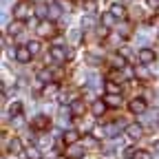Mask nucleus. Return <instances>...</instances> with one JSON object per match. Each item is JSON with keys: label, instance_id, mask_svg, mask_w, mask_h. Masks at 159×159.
<instances>
[{"label": "nucleus", "instance_id": "nucleus-1", "mask_svg": "<svg viewBox=\"0 0 159 159\" xmlns=\"http://www.w3.org/2000/svg\"><path fill=\"white\" fill-rule=\"evenodd\" d=\"M38 33L42 35V38H51V35L55 33V27H53V22H47V20H42V22L38 25Z\"/></svg>", "mask_w": 159, "mask_h": 159}, {"label": "nucleus", "instance_id": "nucleus-2", "mask_svg": "<svg viewBox=\"0 0 159 159\" xmlns=\"http://www.w3.org/2000/svg\"><path fill=\"white\" fill-rule=\"evenodd\" d=\"M13 16H16V20H25V18H29V5H27V2H18L16 9H13Z\"/></svg>", "mask_w": 159, "mask_h": 159}, {"label": "nucleus", "instance_id": "nucleus-3", "mask_svg": "<svg viewBox=\"0 0 159 159\" xmlns=\"http://www.w3.org/2000/svg\"><path fill=\"white\" fill-rule=\"evenodd\" d=\"M139 62L142 64H152L155 62V51L152 49H142L139 51Z\"/></svg>", "mask_w": 159, "mask_h": 159}, {"label": "nucleus", "instance_id": "nucleus-4", "mask_svg": "<svg viewBox=\"0 0 159 159\" xmlns=\"http://www.w3.org/2000/svg\"><path fill=\"white\" fill-rule=\"evenodd\" d=\"M66 155H69V157H73V159L82 157V155H84V146H82V144H69Z\"/></svg>", "mask_w": 159, "mask_h": 159}, {"label": "nucleus", "instance_id": "nucleus-5", "mask_svg": "<svg viewBox=\"0 0 159 159\" xmlns=\"http://www.w3.org/2000/svg\"><path fill=\"white\" fill-rule=\"evenodd\" d=\"M126 135L130 139H139V137L144 135V128L139 126V124H130V126H126Z\"/></svg>", "mask_w": 159, "mask_h": 159}, {"label": "nucleus", "instance_id": "nucleus-6", "mask_svg": "<svg viewBox=\"0 0 159 159\" xmlns=\"http://www.w3.org/2000/svg\"><path fill=\"white\" fill-rule=\"evenodd\" d=\"M146 111V102H144V99H133V102H130V113H135V115H142Z\"/></svg>", "mask_w": 159, "mask_h": 159}, {"label": "nucleus", "instance_id": "nucleus-7", "mask_svg": "<svg viewBox=\"0 0 159 159\" xmlns=\"http://www.w3.org/2000/svg\"><path fill=\"white\" fill-rule=\"evenodd\" d=\"M51 57L55 62H64V57H69V51H64L62 47H53L51 49Z\"/></svg>", "mask_w": 159, "mask_h": 159}, {"label": "nucleus", "instance_id": "nucleus-8", "mask_svg": "<svg viewBox=\"0 0 159 159\" xmlns=\"http://www.w3.org/2000/svg\"><path fill=\"white\" fill-rule=\"evenodd\" d=\"M31 57H33V55H31V51H29L27 47H22V49L16 51V60H18V62H22V64H27Z\"/></svg>", "mask_w": 159, "mask_h": 159}, {"label": "nucleus", "instance_id": "nucleus-9", "mask_svg": "<svg viewBox=\"0 0 159 159\" xmlns=\"http://www.w3.org/2000/svg\"><path fill=\"white\" fill-rule=\"evenodd\" d=\"M7 148H9V152H11V155H20V152H22V142H20L18 137H13L11 142L7 144Z\"/></svg>", "mask_w": 159, "mask_h": 159}, {"label": "nucleus", "instance_id": "nucleus-10", "mask_svg": "<svg viewBox=\"0 0 159 159\" xmlns=\"http://www.w3.org/2000/svg\"><path fill=\"white\" fill-rule=\"evenodd\" d=\"M57 91H60V89H57V84L49 82V84H44V89H42V95H44V97H55V95H60Z\"/></svg>", "mask_w": 159, "mask_h": 159}, {"label": "nucleus", "instance_id": "nucleus-11", "mask_svg": "<svg viewBox=\"0 0 159 159\" xmlns=\"http://www.w3.org/2000/svg\"><path fill=\"white\" fill-rule=\"evenodd\" d=\"M84 111H86V106H84L82 99H75V102L71 104V113L73 115H84Z\"/></svg>", "mask_w": 159, "mask_h": 159}, {"label": "nucleus", "instance_id": "nucleus-12", "mask_svg": "<svg viewBox=\"0 0 159 159\" xmlns=\"http://www.w3.org/2000/svg\"><path fill=\"white\" fill-rule=\"evenodd\" d=\"M33 126L40 128V130H44V128H49V119H47L44 115H38V117L33 119Z\"/></svg>", "mask_w": 159, "mask_h": 159}, {"label": "nucleus", "instance_id": "nucleus-13", "mask_svg": "<svg viewBox=\"0 0 159 159\" xmlns=\"http://www.w3.org/2000/svg\"><path fill=\"white\" fill-rule=\"evenodd\" d=\"M111 13H113L117 20H124V18H126V9H124L122 5H113V7H111Z\"/></svg>", "mask_w": 159, "mask_h": 159}, {"label": "nucleus", "instance_id": "nucleus-14", "mask_svg": "<svg viewBox=\"0 0 159 159\" xmlns=\"http://www.w3.org/2000/svg\"><path fill=\"white\" fill-rule=\"evenodd\" d=\"M104 102H106V106H113V108H117L119 104H122V97H119V95H111V93H108Z\"/></svg>", "mask_w": 159, "mask_h": 159}, {"label": "nucleus", "instance_id": "nucleus-15", "mask_svg": "<svg viewBox=\"0 0 159 159\" xmlns=\"http://www.w3.org/2000/svg\"><path fill=\"white\" fill-rule=\"evenodd\" d=\"M104 130H106V135H108V137H117L119 133H122V124H108Z\"/></svg>", "mask_w": 159, "mask_h": 159}, {"label": "nucleus", "instance_id": "nucleus-16", "mask_svg": "<svg viewBox=\"0 0 159 159\" xmlns=\"http://www.w3.org/2000/svg\"><path fill=\"white\" fill-rule=\"evenodd\" d=\"M51 77H53V73H51L49 69H42V71H38V80H40L42 84H49V82H51Z\"/></svg>", "mask_w": 159, "mask_h": 159}, {"label": "nucleus", "instance_id": "nucleus-17", "mask_svg": "<svg viewBox=\"0 0 159 159\" xmlns=\"http://www.w3.org/2000/svg\"><path fill=\"white\" fill-rule=\"evenodd\" d=\"M22 27H25L22 20H16V22H11V25H9V29H7V31H9L11 35H18L20 31H22Z\"/></svg>", "mask_w": 159, "mask_h": 159}, {"label": "nucleus", "instance_id": "nucleus-18", "mask_svg": "<svg viewBox=\"0 0 159 159\" xmlns=\"http://www.w3.org/2000/svg\"><path fill=\"white\" fill-rule=\"evenodd\" d=\"M77 137H80L77 130H66V133H64V142H66V144H77Z\"/></svg>", "mask_w": 159, "mask_h": 159}, {"label": "nucleus", "instance_id": "nucleus-19", "mask_svg": "<svg viewBox=\"0 0 159 159\" xmlns=\"http://www.w3.org/2000/svg\"><path fill=\"white\" fill-rule=\"evenodd\" d=\"M62 16V5H49V18H60Z\"/></svg>", "mask_w": 159, "mask_h": 159}, {"label": "nucleus", "instance_id": "nucleus-20", "mask_svg": "<svg viewBox=\"0 0 159 159\" xmlns=\"http://www.w3.org/2000/svg\"><path fill=\"white\" fill-rule=\"evenodd\" d=\"M104 111H106V102H93V115H104Z\"/></svg>", "mask_w": 159, "mask_h": 159}, {"label": "nucleus", "instance_id": "nucleus-21", "mask_svg": "<svg viewBox=\"0 0 159 159\" xmlns=\"http://www.w3.org/2000/svg\"><path fill=\"white\" fill-rule=\"evenodd\" d=\"M82 146H84V148H97V139H95L93 135H86V137L82 139Z\"/></svg>", "mask_w": 159, "mask_h": 159}, {"label": "nucleus", "instance_id": "nucleus-22", "mask_svg": "<svg viewBox=\"0 0 159 159\" xmlns=\"http://www.w3.org/2000/svg\"><path fill=\"white\" fill-rule=\"evenodd\" d=\"M9 113H11V117H18L20 113H22V104H20V102H11V106H9Z\"/></svg>", "mask_w": 159, "mask_h": 159}, {"label": "nucleus", "instance_id": "nucleus-23", "mask_svg": "<svg viewBox=\"0 0 159 159\" xmlns=\"http://www.w3.org/2000/svg\"><path fill=\"white\" fill-rule=\"evenodd\" d=\"M115 20H117V18H115V16H113L111 11L102 16V22H104V27H113V25H115Z\"/></svg>", "mask_w": 159, "mask_h": 159}, {"label": "nucleus", "instance_id": "nucleus-24", "mask_svg": "<svg viewBox=\"0 0 159 159\" xmlns=\"http://www.w3.org/2000/svg\"><path fill=\"white\" fill-rule=\"evenodd\" d=\"M27 49L31 51V55H35V53H40V49H42V44H40L38 40H31V42L27 44Z\"/></svg>", "mask_w": 159, "mask_h": 159}, {"label": "nucleus", "instance_id": "nucleus-25", "mask_svg": "<svg viewBox=\"0 0 159 159\" xmlns=\"http://www.w3.org/2000/svg\"><path fill=\"white\" fill-rule=\"evenodd\" d=\"M35 16H38V18H47V16H49V7H47V5H38V7H35Z\"/></svg>", "mask_w": 159, "mask_h": 159}, {"label": "nucleus", "instance_id": "nucleus-26", "mask_svg": "<svg viewBox=\"0 0 159 159\" xmlns=\"http://www.w3.org/2000/svg\"><path fill=\"white\" fill-rule=\"evenodd\" d=\"M113 66L124 69V66H126V57H124V55H115V57H113Z\"/></svg>", "mask_w": 159, "mask_h": 159}, {"label": "nucleus", "instance_id": "nucleus-27", "mask_svg": "<svg viewBox=\"0 0 159 159\" xmlns=\"http://www.w3.org/2000/svg\"><path fill=\"white\" fill-rule=\"evenodd\" d=\"M106 91H108L111 95H119V84H115V82H108V84H106Z\"/></svg>", "mask_w": 159, "mask_h": 159}, {"label": "nucleus", "instance_id": "nucleus-28", "mask_svg": "<svg viewBox=\"0 0 159 159\" xmlns=\"http://www.w3.org/2000/svg\"><path fill=\"white\" fill-rule=\"evenodd\" d=\"M86 62H89L91 66H97L99 62H102V57H97V55H86Z\"/></svg>", "mask_w": 159, "mask_h": 159}, {"label": "nucleus", "instance_id": "nucleus-29", "mask_svg": "<svg viewBox=\"0 0 159 159\" xmlns=\"http://www.w3.org/2000/svg\"><path fill=\"white\" fill-rule=\"evenodd\" d=\"M135 75H137V77H142V80H146V77H148V75H150V73H148V71H146V66H139V69H137V71H135Z\"/></svg>", "mask_w": 159, "mask_h": 159}, {"label": "nucleus", "instance_id": "nucleus-30", "mask_svg": "<svg viewBox=\"0 0 159 159\" xmlns=\"http://www.w3.org/2000/svg\"><path fill=\"white\" fill-rule=\"evenodd\" d=\"M27 157H29V159H40V150H38V148H29V150H27Z\"/></svg>", "mask_w": 159, "mask_h": 159}, {"label": "nucleus", "instance_id": "nucleus-31", "mask_svg": "<svg viewBox=\"0 0 159 159\" xmlns=\"http://www.w3.org/2000/svg\"><path fill=\"white\" fill-rule=\"evenodd\" d=\"M91 27H93V18H91V16L82 18V29H91Z\"/></svg>", "mask_w": 159, "mask_h": 159}, {"label": "nucleus", "instance_id": "nucleus-32", "mask_svg": "<svg viewBox=\"0 0 159 159\" xmlns=\"http://www.w3.org/2000/svg\"><path fill=\"white\" fill-rule=\"evenodd\" d=\"M135 159H150V152L148 150H137L135 152Z\"/></svg>", "mask_w": 159, "mask_h": 159}, {"label": "nucleus", "instance_id": "nucleus-33", "mask_svg": "<svg viewBox=\"0 0 159 159\" xmlns=\"http://www.w3.org/2000/svg\"><path fill=\"white\" fill-rule=\"evenodd\" d=\"M69 38H71V42H77V40H80V31H77V29H73V31L69 33Z\"/></svg>", "mask_w": 159, "mask_h": 159}, {"label": "nucleus", "instance_id": "nucleus-34", "mask_svg": "<svg viewBox=\"0 0 159 159\" xmlns=\"http://www.w3.org/2000/svg\"><path fill=\"white\" fill-rule=\"evenodd\" d=\"M84 9H86V11H95V2H93V0H86V2H84Z\"/></svg>", "mask_w": 159, "mask_h": 159}, {"label": "nucleus", "instance_id": "nucleus-35", "mask_svg": "<svg viewBox=\"0 0 159 159\" xmlns=\"http://www.w3.org/2000/svg\"><path fill=\"white\" fill-rule=\"evenodd\" d=\"M150 9H159V0H146Z\"/></svg>", "mask_w": 159, "mask_h": 159}, {"label": "nucleus", "instance_id": "nucleus-36", "mask_svg": "<svg viewBox=\"0 0 159 159\" xmlns=\"http://www.w3.org/2000/svg\"><path fill=\"white\" fill-rule=\"evenodd\" d=\"M13 124H16V128H20V126H22V115H18V117H13Z\"/></svg>", "mask_w": 159, "mask_h": 159}, {"label": "nucleus", "instance_id": "nucleus-37", "mask_svg": "<svg viewBox=\"0 0 159 159\" xmlns=\"http://www.w3.org/2000/svg\"><path fill=\"white\" fill-rule=\"evenodd\" d=\"M119 33H122V35H128L130 31H128V25H122V27H119Z\"/></svg>", "mask_w": 159, "mask_h": 159}, {"label": "nucleus", "instance_id": "nucleus-38", "mask_svg": "<svg viewBox=\"0 0 159 159\" xmlns=\"http://www.w3.org/2000/svg\"><path fill=\"white\" fill-rule=\"evenodd\" d=\"M97 33H99V35H102V38H104V35H108V27H102V29H99Z\"/></svg>", "mask_w": 159, "mask_h": 159}]
</instances>
